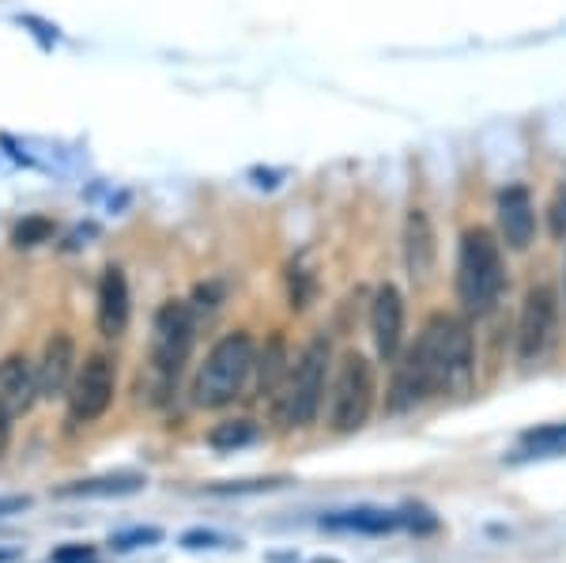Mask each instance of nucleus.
I'll return each instance as SVG.
<instances>
[{
  "label": "nucleus",
  "mask_w": 566,
  "mask_h": 563,
  "mask_svg": "<svg viewBox=\"0 0 566 563\" xmlns=\"http://www.w3.org/2000/svg\"><path fill=\"white\" fill-rule=\"evenodd\" d=\"M476 371V344L469 322L453 314H431L412 348L400 356L392 371L389 408L405 413L434 394H453L472 383Z\"/></svg>",
  "instance_id": "f257e3e1"
},
{
  "label": "nucleus",
  "mask_w": 566,
  "mask_h": 563,
  "mask_svg": "<svg viewBox=\"0 0 566 563\" xmlns=\"http://www.w3.org/2000/svg\"><path fill=\"white\" fill-rule=\"evenodd\" d=\"M458 303L464 314L488 317L499 306L502 288H506V261H502V242L488 227H469L458 247Z\"/></svg>",
  "instance_id": "f03ea898"
},
{
  "label": "nucleus",
  "mask_w": 566,
  "mask_h": 563,
  "mask_svg": "<svg viewBox=\"0 0 566 563\" xmlns=\"http://www.w3.org/2000/svg\"><path fill=\"white\" fill-rule=\"evenodd\" d=\"M258 367V344L245 330H234L212 344L193 383V402L200 408H223L242 394Z\"/></svg>",
  "instance_id": "7ed1b4c3"
},
{
  "label": "nucleus",
  "mask_w": 566,
  "mask_h": 563,
  "mask_svg": "<svg viewBox=\"0 0 566 563\" xmlns=\"http://www.w3.org/2000/svg\"><path fill=\"white\" fill-rule=\"evenodd\" d=\"M193 311L186 303H163L159 314L151 322V359H148V394L155 405L167 402V394L175 389L181 367H186L189 352H193Z\"/></svg>",
  "instance_id": "20e7f679"
},
{
  "label": "nucleus",
  "mask_w": 566,
  "mask_h": 563,
  "mask_svg": "<svg viewBox=\"0 0 566 563\" xmlns=\"http://www.w3.org/2000/svg\"><path fill=\"white\" fill-rule=\"evenodd\" d=\"M328 359H333V348H328V337L322 333V337L310 341L306 348L298 352V359L291 363L280 394L272 397L276 420L283 428H306V424H314V416L322 413Z\"/></svg>",
  "instance_id": "39448f33"
},
{
  "label": "nucleus",
  "mask_w": 566,
  "mask_h": 563,
  "mask_svg": "<svg viewBox=\"0 0 566 563\" xmlns=\"http://www.w3.org/2000/svg\"><path fill=\"white\" fill-rule=\"evenodd\" d=\"M374 363L363 352H344V359L336 363L333 389H328V424L336 435H352L370 420L374 413Z\"/></svg>",
  "instance_id": "423d86ee"
},
{
  "label": "nucleus",
  "mask_w": 566,
  "mask_h": 563,
  "mask_svg": "<svg viewBox=\"0 0 566 563\" xmlns=\"http://www.w3.org/2000/svg\"><path fill=\"white\" fill-rule=\"evenodd\" d=\"M117 394V367L106 352L84 359V367H76V378L69 386V420L72 424H95L106 416V408L114 405Z\"/></svg>",
  "instance_id": "0eeeda50"
},
{
  "label": "nucleus",
  "mask_w": 566,
  "mask_h": 563,
  "mask_svg": "<svg viewBox=\"0 0 566 563\" xmlns=\"http://www.w3.org/2000/svg\"><path fill=\"white\" fill-rule=\"evenodd\" d=\"M555 325H559V292L552 284H533L517 314V359H541L555 341Z\"/></svg>",
  "instance_id": "6e6552de"
},
{
  "label": "nucleus",
  "mask_w": 566,
  "mask_h": 563,
  "mask_svg": "<svg viewBox=\"0 0 566 563\" xmlns=\"http://www.w3.org/2000/svg\"><path fill=\"white\" fill-rule=\"evenodd\" d=\"M370 337H374V352H378V359L392 363L400 356V344H405V295H400V288L381 284L378 292H374Z\"/></svg>",
  "instance_id": "1a4fd4ad"
},
{
  "label": "nucleus",
  "mask_w": 566,
  "mask_h": 563,
  "mask_svg": "<svg viewBox=\"0 0 566 563\" xmlns=\"http://www.w3.org/2000/svg\"><path fill=\"white\" fill-rule=\"evenodd\" d=\"M499 239L510 250H528L536 239V205L525 186H506L495 201Z\"/></svg>",
  "instance_id": "9d476101"
},
{
  "label": "nucleus",
  "mask_w": 566,
  "mask_h": 563,
  "mask_svg": "<svg viewBox=\"0 0 566 563\" xmlns=\"http://www.w3.org/2000/svg\"><path fill=\"white\" fill-rule=\"evenodd\" d=\"M438 265V234L423 208H408L405 216V269L416 284H427Z\"/></svg>",
  "instance_id": "9b49d317"
},
{
  "label": "nucleus",
  "mask_w": 566,
  "mask_h": 563,
  "mask_svg": "<svg viewBox=\"0 0 566 563\" xmlns=\"http://www.w3.org/2000/svg\"><path fill=\"white\" fill-rule=\"evenodd\" d=\"M76 378V341L69 333H53L39 363V397H61Z\"/></svg>",
  "instance_id": "f8f14e48"
},
{
  "label": "nucleus",
  "mask_w": 566,
  "mask_h": 563,
  "mask_svg": "<svg viewBox=\"0 0 566 563\" xmlns=\"http://www.w3.org/2000/svg\"><path fill=\"white\" fill-rule=\"evenodd\" d=\"M129 280H125L122 269L109 265L98 280V306H95V317H98V333L103 337H122L125 325H129Z\"/></svg>",
  "instance_id": "ddd939ff"
},
{
  "label": "nucleus",
  "mask_w": 566,
  "mask_h": 563,
  "mask_svg": "<svg viewBox=\"0 0 566 563\" xmlns=\"http://www.w3.org/2000/svg\"><path fill=\"white\" fill-rule=\"evenodd\" d=\"M39 397V367L27 356L0 359V405L8 413H27Z\"/></svg>",
  "instance_id": "4468645a"
},
{
  "label": "nucleus",
  "mask_w": 566,
  "mask_h": 563,
  "mask_svg": "<svg viewBox=\"0 0 566 563\" xmlns=\"http://www.w3.org/2000/svg\"><path fill=\"white\" fill-rule=\"evenodd\" d=\"M148 484L140 473H106V477H91V480H72L61 484L57 499H109V496H133Z\"/></svg>",
  "instance_id": "2eb2a0df"
},
{
  "label": "nucleus",
  "mask_w": 566,
  "mask_h": 563,
  "mask_svg": "<svg viewBox=\"0 0 566 563\" xmlns=\"http://www.w3.org/2000/svg\"><path fill=\"white\" fill-rule=\"evenodd\" d=\"M325 530H348V533H389L400 525V514L374 511V507H359V511H340L322 519Z\"/></svg>",
  "instance_id": "dca6fc26"
},
{
  "label": "nucleus",
  "mask_w": 566,
  "mask_h": 563,
  "mask_svg": "<svg viewBox=\"0 0 566 563\" xmlns=\"http://www.w3.org/2000/svg\"><path fill=\"white\" fill-rule=\"evenodd\" d=\"M287 371L291 363H287V348H283V337H272L264 344V352H258V394L276 397Z\"/></svg>",
  "instance_id": "f3484780"
},
{
  "label": "nucleus",
  "mask_w": 566,
  "mask_h": 563,
  "mask_svg": "<svg viewBox=\"0 0 566 563\" xmlns=\"http://www.w3.org/2000/svg\"><path fill=\"white\" fill-rule=\"evenodd\" d=\"M566 453V424H544L522 435L517 458H559Z\"/></svg>",
  "instance_id": "a211bd4d"
},
{
  "label": "nucleus",
  "mask_w": 566,
  "mask_h": 563,
  "mask_svg": "<svg viewBox=\"0 0 566 563\" xmlns=\"http://www.w3.org/2000/svg\"><path fill=\"white\" fill-rule=\"evenodd\" d=\"M258 435L261 431L253 420H223L208 431V447L219 450V453H234V450L250 447V442H258Z\"/></svg>",
  "instance_id": "6ab92c4d"
},
{
  "label": "nucleus",
  "mask_w": 566,
  "mask_h": 563,
  "mask_svg": "<svg viewBox=\"0 0 566 563\" xmlns=\"http://www.w3.org/2000/svg\"><path fill=\"white\" fill-rule=\"evenodd\" d=\"M287 484V477H264V480H227V484H208V496H261V492H276Z\"/></svg>",
  "instance_id": "aec40b11"
},
{
  "label": "nucleus",
  "mask_w": 566,
  "mask_h": 563,
  "mask_svg": "<svg viewBox=\"0 0 566 563\" xmlns=\"http://www.w3.org/2000/svg\"><path fill=\"white\" fill-rule=\"evenodd\" d=\"M50 239H53V220H45V216H27V220L15 227V234H12V242H15V247H23V250L42 247V242H50Z\"/></svg>",
  "instance_id": "412c9836"
},
{
  "label": "nucleus",
  "mask_w": 566,
  "mask_h": 563,
  "mask_svg": "<svg viewBox=\"0 0 566 563\" xmlns=\"http://www.w3.org/2000/svg\"><path fill=\"white\" fill-rule=\"evenodd\" d=\"M163 530L159 525H136V530H122L109 538V549L114 552H133V549H148V544H159Z\"/></svg>",
  "instance_id": "4be33fe9"
},
{
  "label": "nucleus",
  "mask_w": 566,
  "mask_h": 563,
  "mask_svg": "<svg viewBox=\"0 0 566 563\" xmlns=\"http://www.w3.org/2000/svg\"><path fill=\"white\" fill-rule=\"evenodd\" d=\"M547 231L555 242L566 239V181L552 189V201H547Z\"/></svg>",
  "instance_id": "5701e85b"
},
{
  "label": "nucleus",
  "mask_w": 566,
  "mask_h": 563,
  "mask_svg": "<svg viewBox=\"0 0 566 563\" xmlns=\"http://www.w3.org/2000/svg\"><path fill=\"white\" fill-rule=\"evenodd\" d=\"M181 549L197 552V549H231V541L219 538V533L212 530H189L186 538H181Z\"/></svg>",
  "instance_id": "b1692460"
},
{
  "label": "nucleus",
  "mask_w": 566,
  "mask_h": 563,
  "mask_svg": "<svg viewBox=\"0 0 566 563\" xmlns=\"http://www.w3.org/2000/svg\"><path fill=\"white\" fill-rule=\"evenodd\" d=\"M50 563H98V556L91 544H61L50 556Z\"/></svg>",
  "instance_id": "393cba45"
},
{
  "label": "nucleus",
  "mask_w": 566,
  "mask_h": 563,
  "mask_svg": "<svg viewBox=\"0 0 566 563\" xmlns=\"http://www.w3.org/2000/svg\"><path fill=\"white\" fill-rule=\"evenodd\" d=\"M400 525H412V530H434V519L427 507H408L405 514H400Z\"/></svg>",
  "instance_id": "a878e982"
},
{
  "label": "nucleus",
  "mask_w": 566,
  "mask_h": 563,
  "mask_svg": "<svg viewBox=\"0 0 566 563\" xmlns=\"http://www.w3.org/2000/svg\"><path fill=\"white\" fill-rule=\"evenodd\" d=\"M31 507V496H0V519L8 514H23Z\"/></svg>",
  "instance_id": "bb28decb"
},
{
  "label": "nucleus",
  "mask_w": 566,
  "mask_h": 563,
  "mask_svg": "<svg viewBox=\"0 0 566 563\" xmlns=\"http://www.w3.org/2000/svg\"><path fill=\"white\" fill-rule=\"evenodd\" d=\"M8 420H12V413H8V408L0 405V450L8 447V428H12V424H8Z\"/></svg>",
  "instance_id": "cd10ccee"
},
{
  "label": "nucleus",
  "mask_w": 566,
  "mask_h": 563,
  "mask_svg": "<svg viewBox=\"0 0 566 563\" xmlns=\"http://www.w3.org/2000/svg\"><path fill=\"white\" fill-rule=\"evenodd\" d=\"M20 560V549H0V563H12Z\"/></svg>",
  "instance_id": "c85d7f7f"
},
{
  "label": "nucleus",
  "mask_w": 566,
  "mask_h": 563,
  "mask_svg": "<svg viewBox=\"0 0 566 563\" xmlns=\"http://www.w3.org/2000/svg\"><path fill=\"white\" fill-rule=\"evenodd\" d=\"M314 563H340V560H314Z\"/></svg>",
  "instance_id": "c756f323"
}]
</instances>
